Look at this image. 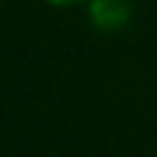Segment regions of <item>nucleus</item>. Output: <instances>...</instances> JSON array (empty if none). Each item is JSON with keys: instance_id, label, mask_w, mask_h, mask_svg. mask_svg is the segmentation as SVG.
<instances>
[{"instance_id": "nucleus-1", "label": "nucleus", "mask_w": 157, "mask_h": 157, "mask_svg": "<svg viewBox=\"0 0 157 157\" xmlns=\"http://www.w3.org/2000/svg\"><path fill=\"white\" fill-rule=\"evenodd\" d=\"M87 21L99 32H119L131 23V3L128 0H90Z\"/></svg>"}, {"instance_id": "nucleus-2", "label": "nucleus", "mask_w": 157, "mask_h": 157, "mask_svg": "<svg viewBox=\"0 0 157 157\" xmlns=\"http://www.w3.org/2000/svg\"><path fill=\"white\" fill-rule=\"evenodd\" d=\"M47 3H52V6H67V3H76V0H47Z\"/></svg>"}]
</instances>
